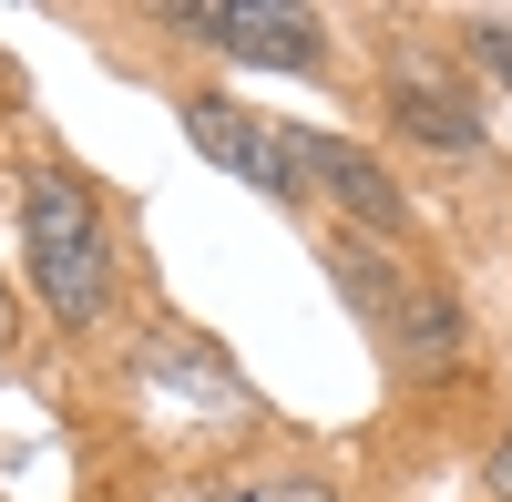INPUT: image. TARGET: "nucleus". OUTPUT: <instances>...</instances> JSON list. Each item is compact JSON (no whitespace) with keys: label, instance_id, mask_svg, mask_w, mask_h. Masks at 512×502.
I'll return each instance as SVG.
<instances>
[{"label":"nucleus","instance_id":"nucleus-8","mask_svg":"<svg viewBox=\"0 0 512 502\" xmlns=\"http://www.w3.org/2000/svg\"><path fill=\"white\" fill-rule=\"evenodd\" d=\"M216 502H349V492H338V472L267 462V472H236V482H216Z\"/></svg>","mask_w":512,"mask_h":502},{"label":"nucleus","instance_id":"nucleus-12","mask_svg":"<svg viewBox=\"0 0 512 502\" xmlns=\"http://www.w3.org/2000/svg\"><path fill=\"white\" fill-rule=\"evenodd\" d=\"M502 134H512V103H502Z\"/></svg>","mask_w":512,"mask_h":502},{"label":"nucleus","instance_id":"nucleus-7","mask_svg":"<svg viewBox=\"0 0 512 502\" xmlns=\"http://www.w3.org/2000/svg\"><path fill=\"white\" fill-rule=\"evenodd\" d=\"M328 277L349 287V308H359L369 328L390 318V298H400V287H410V267L390 257V246H379V236H349V226H328Z\"/></svg>","mask_w":512,"mask_h":502},{"label":"nucleus","instance_id":"nucleus-5","mask_svg":"<svg viewBox=\"0 0 512 502\" xmlns=\"http://www.w3.org/2000/svg\"><path fill=\"white\" fill-rule=\"evenodd\" d=\"M379 113H390V134L420 144V154H482V103H472V82H461L451 62H420V52H390V82H379Z\"/></svg>","mask_w":512,"mask_h":502},{"label":"nucleus","instance_id":"nucleus-6","mask_svg":"<svg viewBox=\"0 0 512 502\" xmlns=\"http://www.w3.org/2000/svg\"><path fill=\"white\" fill-rule=\"evenodd\" d=\"M369 339L390 349L400 380H461V369H472V318H461V298L431 267H410V287L390 298V318H379Z\"/></svg>","mask_w":512,"mask_h":502},{"label":"nucleus","instance_id":"nucleus-4","mask_svg":"<svg viewBox=\"0 0 512 502\" xmlns=\"http://www.w3.org/2000/svg\"><path fill=\"white\" fill-rule=\"evenodd\" d=\"M185 144L216 164V175H236L246 195L308 216V175H297V154H287V123L246 113V103H226V93H185Z\"/></svg>","mask_w":512,"mask_h":502},{"label":"nucleus","instance_id":"nucleus-9","mask_svg":"<svg viewBox=\"0 0 512 502\" xmlns=\"http://www.w3.org/2000/svg\"><path fill=\"white\" fill-rule=\"evenodd\" d=\"M461 62H472L482 82H512V21H492V11L461 21Z\"/></svg>","mask_w":512,"mask_h":502},{"label":"nucleus","instance_id":"nucleus-10","mask_svg":"<svg viewBox=\"0 0 512 502\" xmlns=\"http://www.w3.org/2000/svg\"><path fill=\"white\" fill-rule=\"evenodd\" d=\"M482 472H492V492H502V502H512V421H502V431H492V462H482Z\"/></svg>","mask_w":512,"mask_h":502},{"label":"nucleus","instance_id":"nucleus-3","mask_svg":"<svg viewBox=\"0 0 512 502\" xmlns=\"http://www.w3.org/2000/svg\"><path fill=\"white\" fill-rule=\"evenodd\" d=\"M164 31L216 41L226 62H277V72H328V21L297 0H164Z\"/></svg>","mask_w":512,"mask_h":502},{"label":"nucleus","instance_id":"nucleus-11","mask_svg":"<svg viewBox=\"0 0 512 502\" xmlns=\"http://www.w3.org/2000/svg\"><path fill=\"white\" fill-rule=\"evenodd\" d=\"M154 502H216V492H205V482H175V492H154Z\"/></svg>","mask_w":512,"mask_h":502},{"label":"nucleus","instance_id":"nucleus-1","mask_svg":"<svg viewBox=\"0 0 512 502\" xmlns=\"http://www.w3.org/2000/svg\"><path fill=\"white\" fill-rule=\"evenodd\" d=\"M21 267H31V298L52 328L93 339V328L123 308V246H113V216L82 175H21Z\"/></svg>","mask_w":512,"mask_h":502},{"label":"nucleus","instance_id":"nucleus-2","mask_svg":"<svg viewBox=\"0 0 512 502\" xmlns=\"http://www.w3.org/2000/svg\"><path fill=\"white\" fill-rule=\"evenodd\" d=\"M287 154H297V175H308V205H338V226H349V236H379V246L410 236V185H400L359 134L287 123Z\"/></svg>","mask_w":512,"mask_h":502}]
</instances>
